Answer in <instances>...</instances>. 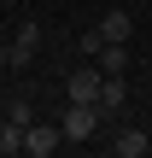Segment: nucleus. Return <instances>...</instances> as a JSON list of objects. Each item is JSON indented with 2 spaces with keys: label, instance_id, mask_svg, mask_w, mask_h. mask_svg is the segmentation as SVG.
I'll list each match as a JSON object with an SVG mask.
<instances>
[{
  "label": "nucleus",
  "instance_id": "nucleus-1",
  "mask_svg": "<svg viewBox=\"0 0 152 158\" xmlns=\"http://www.w3.org/2000/svg\"><path fill=\"white\" fill-rule=\"evenodd\" d=\"M100 82H105V70H100V64H76V70H70V88H64V94H70L76 106H94V100H100Z\"/></svg>",
  "mask_w": 152,
  "mask_h": 158
},
{
  "label": "nucleus",
  "instance_id": "nucleus-5",
  "mask_svg": "<svg viewBox=\"0 0 152 158\" xmlns=\"http://www.w3.org/2000/svg\"><path fill=\"white\" fill-rule=\"evenodd\" d=\"M94 64H100L105 76H123V70H129V41H105V47L94 53Z\"/></svg>",
  "mask_w": 152,
  "mask_h": 158
},
{
  "label": "nucleus",
  "instance_id": "nucleus-9",
  "mask_svg": "<svg viewBox=\"0 0 152 158\" xmlns=\"http://www.w3.org/2000/svg\"><path fill=\"white\" fill-rule=\"evenodd\" d=\"M0 152H23V123H0Z\"/></svg>",
  "mask_w": 152,
  "mask_h": 158
},
{
  "label": "nucleus",
  "instance_id": "nucleus-2",
  "mask_svg": "<svg viewBox=\"0 0 152 158\" xmlns=\"http://www.w3.org/2000/svg\"><path fill=\"white\" fill-rule=\"evenodd\" d=\"M100 123H105V117H100V106H76V100H70V111H64V123H59V129H64V141H88Z\"/></svg>",
  "mask_w": 152,
  "mask_h": 158
},
{
  "label": "nucleus",
  "instance_id": "nucleus-6",
  "mask_svg": "<svg viewBox=\"0 0 152 158\" xmlns=\"http://www.w3.org/2000/svg\"><path fill=\"white\" fill-rule=\"evenodd\" d=\"M111 152H117V158H141V152H152V135H146V129H123V135L111 141Z\"/></svg>",
  "mask_w": 152,
  "mask_h": 158
},
{
  "label": "nucleus",
  "instance_id": "nucleus-10",
  "mask_svg": "<svg viewBox=\"0 0 152 158\" xmlns=\"http://www.w3.org/2000/svg\"><path fill=\"white\" fill-rule=\"evenodd\" d=\"M6 123H23V129H29V100L12 94V100H6Z\"/></svg>",
  "mask_w": 152,
  "mask_h": 158
},
{
  "label": "nucleus",
  "instance_id": "nucleus-7",
  "mask_svg": "<svg viewBox=\"0 0 152 158\" xmlns=\"http://www.w3.org/2000/svg\"><path fill=\"white\" fill-rule=\"evenodd\" d=\"M100 35H105V41H129V35H135V18L117 6V12H105V18H100Z\"/></svg>",
  "mask_w": 152,
  "mask_h": 158
},
{
  "label": "nucleus",
  "instance_id": "nucleus-12",
  "mask_svg": "<svg viewBox=\"0 0 152 158\" xmlns=\"http://www.w3.org/2000/svg\"><path fill=\"white\" fill-rule=\"evenodd\" d=\"M0 64H12V41L6 35H0Z\"/></svg>",
  "mask_w": 152,
  "mask_h": 158
},
{
  "label": "nucleus",
  "instance_id": "nucleus-4",
  "mask_svg": "<svg viewBox=\"0 0 152 158\" xmlns=\"http://www.w3.org/2000/svg\"><path fill=\"white\" fill-rule=\"evenodd\" d=\"M35 47H41V23H35V18H23V23H18V35H12V64H29V59H35Z\"/></svg>",
  "mask_w": 152,
  "mask_h": 158
},
{
  "label": "nucleus",
  "instance_id": "nucleus-8",
  "mask_svg": "<svg viewBox=\"0 0 152 158\" xmlns=\"http://www.w3.org/2000/svg\"><path fill=\"white\" fill-rule=\"evenodd\" d=\"M94 106H100V117H117V111H123V76H105Z\"/></svg>",
  "mask_w": 152,
  "mask_h": 158
},
{
  "label": "nucleus",
  "instance_id": "nucleus-3",
  "mask_svg": "<svg viewBox=\"0 0 152 158\" xmlns=\"http://www.w3.org/2000/svg\"><path fill=\"white\" fill-rule=\"evenodd\" d=\"M59 147H64V129H53V123H29V129H23V152L53 158Z\"/></svg>",
  "mask_w": 152,
  "mask_h": 158
},
{
  "label": "nucleus",
  "instance_id": "nucleus-11",
  "mask_svg": "<svg viewBox=\"0 0 152 158\" xmlns=\"http://www.w3.org/2000/svg\"><path fill=\"white\" fill-rule=\"evenodd\" d=\"M100 47H105V35H100V29H88V35H82V41H76V53H88V59H94V53H100Z\"/></svg>",
  "mask_w": 152,
  "mask_h": 158
}]
</instances>
